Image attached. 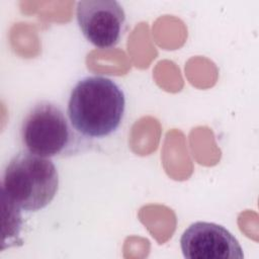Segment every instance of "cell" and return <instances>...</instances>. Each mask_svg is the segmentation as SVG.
Here are the masks:
<instances>
[{
    "instance_id": "5",
    "label": "cell",
    "mask_w": 259,
    "mask_h": 259,
    "mask_svg": "<svg viewBox=\"0 0 259 259\" xmlns=\"http://www.w3.org/2000/svg\"><path fill=\"white\" fill-rule=\"evenodd\" d=\"M182 254L187 259H243L239 241L225 227L208 222L191 224L180 238Z\"/></svg>"
},
{
    "instance_id": "1",
    "label": "cell",
    "mask_w": 259,
    "mask_h": 259,
    "mask_svg": "<svg viewBox=\"0 0 259 259\" xmlns=\"http://www.w3.org/2000/svg\"><path fill=\"white\" fill-rule=\"evenodd\" d=\"M125 111V96L112 79L93 75L80 79L68 101L67 116L74 128L87 139L114 133Z\"/></svg>"
},
{
    "instance_id": "4",
    "label": "cell",
    "mask_w": 259,
    "mask_h": 259,
    "mask_svg": "<svg viewBox=\"0 0 259 259\" xmlns=\"http://www.w3.org/2000/svg\"><path fill=\"white\" fill-rule=\"evenodd\" d=\"M76 18L85 38L99 49L117 45L125 26V12L116 0H81Z\"/></svg>"
},
{
    "instance_id": "3",
    "label": "cell",
    "mask_w": 259,
    "mask_h": 259,
    "mask_svg": "<svg viewBox=\"0 0 259 259\" xmlns=\"http://www.w3.org/2000/svg\"><path fill=\"white\" fill-rule=\"evenodd\" d=\"M20 138L26 151L45 158L70 157L88 146L62 108L48 100L35 103L25 114Z\"/></svg>"
},
{
    "instance_id": "2",
    "label": "cell",
    "mask_w": 259,
    "mask_h": 259,
    "mask_svg": "<svg viewBox=\"0 0 259 259\" xmlns=\"http://www.w3.org/2000/svg\"><path fill=\"white\" fill-rule=\"evenodd\" d=\"M59 189V173L50 158L23 151L10 159L4 168L2 195L25 211L48 206Z\"/></svg>"
}]
</instances>
